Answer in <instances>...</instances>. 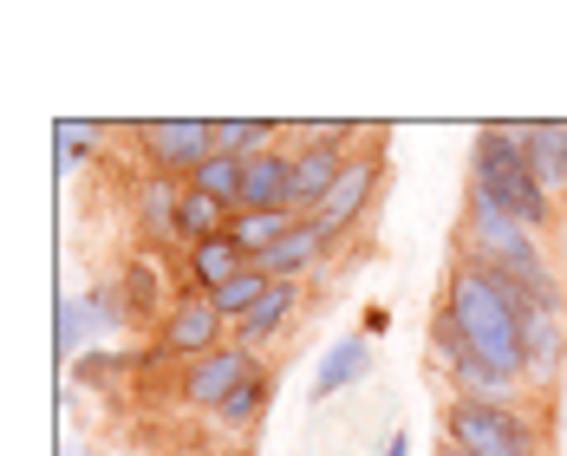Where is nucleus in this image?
Wrapping results in <instances>:
<instances>
[{
  "label": "nucleus",
  "instance_id": "nucleus-1",
  "mask_svg": "<svg viewBox=\"0 0 567 456\" xmlns=\"http://www.w3.org/2000/svg\"><path fill=\"white\" fill-rule=\"evenodd\" d=\"M437 307L456 320V333L476 352V365H483L509 398H522V392H528V359H522V313H528V293H515V287L496 281L489 268H476V261L456 255L451 268H444Z\"/></svg>",
  "mask_w": 567,
  "mask_h": 456
},
{
  "label": "nucleus",
  "instance_id": "nucleus-2",
  "mask_svg": "<svg viewBox=\"0 0 567 456\" xmlns=\"http://www.w3.org/2000/svg\"><path fill=\"white\" fill-rule=\"evenodd\" d=\"M456 255H463V261H476V268H489L496 281H509L515 293H528V300H542V307H561V287H555V268H548V255H542L535 228L509 222L503 209H489V203H483V196H470V189H463Z\"/></svg>",
  "mask_w": 567,
  "mask_h": 456
},
{
  "label": "nucleus",
  "instance_id": "nucleus-3",
  "mask_svg": "<svg viewBox=\"0 0 567 456\" xmlns=\"http://www.w3.org/2000/svg\"><path fill=\"white\" fill-rule=\"evenodd\" d=\"M470 196H483L489 209H503L522 228H555V196L535 183L528 157H522V137L515 124H483L476 144H470Z\"/></svg>",
  "mask_w": 567,
  "mask_h": 456
},
{
  "label": "nucleus",
  "instance_id": "nucleus-4",
  "mask_svg": "<svg viewBox=\"0 0 567 456\" xmlns=\"http://www.w3.org/2000/svg\"><path fill=\"white\" fill-rule=\"evenodd\" d=\"M437 437L463 456H548L535 404L522 398H444L437 404Z\"/></svg>",
  "mask_w": 567,
  "mask_h": 456
},
{
  "label": "nucleus",
  "instance_id": "nucleus-5",
  "mask_svg": "<svg viewBox=\"0 0 567 456\" xmlns=\"http://www.w3.org/2000/svg\"><path fill=\"white\" fill-rule=\"evenodd\" d=\"M131 144L144 151L151 176L189 183L216 157V124H203V117H144V124H131Z\"/></svg>",
  "mask_w": 567,
  "mask_h": 456
},
{
  "label": "nucleus",
  "instance_id": "nucleus-6",
  "mask_svg": "<svg viewBox=\"0 0 567 456\" xmlns=\"http://www.w3.org/2000/svg\"><path fill=\"white\" fill-rule=\"evenodd\" d=\"M385 170H392V157H385V131L372 124V137L352 151V164H346V176L333 183V196L320 203V222L333 228V235H352V228H359L365 216H372V209H379Z\"/></svg>",
  "mask_w": 567,
  "mask_h": 456
},
{
  "label": "nucleus",
  "instance_id": "nucleus-7",
  "mask_svg": "<svg viewBox=\"0 0 567 456\" xmlns=\"http://www.w3.org/2000/svg\"><path fill=\"white\" fill-rule=\"evenodd\" d=\"M223 313H216V300L209 293H176V300H164V320H157V352L164 359H209L223 340Z\"/></svg>",
  "mask_w": 567,
  "mask_h": 456
},
{
  "label": "nucleus",
  "instance_id": "nucleus-8",
  "mask_svg": "<svg viewBox=\"0 0 567 456\" xmlns=\"http://www.w3.org/2000/svg\"><path fill=\"white\" fill-rule=\"evenodd\" d=\"M255 365H261V359H255L241 340L216 345L209 359H196V365L183 372V404H189V411H216V404H223L228 392H235V385L255 372Z\"/></svg>",
  "mask_w": 567,
  "mask_h": 456
},
{
  "label": "nucleus",
  "instance_id": "nucleus-9",
  "mask_svg": "<svg viewBox=\"0 0 567 456\" xmlns=\"http://www.w3.org/2000/svg\"><path fill=\"white\" fill-rule=\"evenodd\" d=\"M522 359H528V385H535V392H548V385L561 379V359H567L561 307L528 300V313H522Z\"/></svg>",
  "mask_w": 567,
  "mask_h": 456
},
{
  "label": "nucleus",
  "instance_id": "nucleus-10",
  "mask_svg": "<svg viewBox=\"0 0 567 456\" xmlns=\"http://www.w3.org/2000/svg\"><path fill=\"white\" fill-rule=\"evenodd\" d=\"M268 209L300 216V203H293V151L287 144L248 157V183H241V203H235V216H268Z\"/></svg>",
  "mask_w": 567,
  "mask_h": 456
},
{
  "label": "nucleus",
  "instance_id": "nucleus-11",
  "mask_svg": "<svg viewBox=\"0 0 567 456\" xmlns=\"http://www.w3.org/2000/svg\"><path fill=\"white\" fill-rule=\"evenodd\" d=\"M333 241H340V235L320 222V216H300L293 235H287L268 261H261V274H268V281H307V274L327 261V248H333Z\"/></svg>",
  "mask_w": 567,
  "mask_h": 456
},
{
  "label": "nucleus",
  "instance_id": "nucleus-12",
  "mask_svg": "<svg viewBox=\"0 0 567 456\" xmlns=\"http://www.w3.org/2000/svg\"><path fill=\"white\" fill-rule=\"evenodd\" d=\"M515 137H522V157H528V170H535V183L561 203L567 196V124H515Z\"/></svg>",
  "mask_w": 567,
  "mask_h": 456
},
{
  "label": "nucleus",
  "instance_id": "nucleus-13",
  "mask_svg": "<svg viewBox=\"0 0 567 456\" xmlns=\"http://www.w3.org/2000/svg\"><path fill=\"white\" fill-rule=\"evenodd\" d=\"M268 398H275V372H268V365H255V372H248V379H241V385L209 411V417H216V431H228V437H255Z\"/></svg>",
  "mask_w": 567,
  "mask_h": 456
},
{
  "label": "nucleus",
  "instance_id": "nucleus-14",
  "mask_svg": "<svg viewBox=\"0 0 567 456\" xmlns=\"http://www.w3.org/2000/svg\"><path fill=\"white\" fill-rule=\"evenodd\" d=\"M183 255H189V281H196V293H223L228 281H241V274L255 268V261L235 248L228 228L223 235H209V241H196V248H183Z\"/></svg>",
  "mask_w": 567,
  "mask_h": 456
},
{
  "label": "nucleus",
  "instance_id": "nucleus-15",
  "mask_svg": "<svg viewBox=\"0 0 567 456\" xmlns=\"http://www.w3.org/2000/svg\"><path fill=\"white\" fill-rule=\"evenodd\" d=\"M365 372H372V340H365V333H346V340L320 359V372H313V404H327L333 392L359 385Z\"/></svg>",
  "mask_w": 567,
  "mask_h": 456
},
{
  "label": "nucleus",
  "instance_id": "nucleus-16",
  "mask_svg": "<svg viewBox=\"0 0 567 456\" xmlns=\"http://www.w3.org/2000/svg\"><path fill=\"white\" fill-rule=\"evenodd\" d=\"M293 222H300L293 209H268V216H228V235H235V248L261 268V261L281 248L287 235H293Z\"/></svg>",
  "mask_w": 567,
  "mask_h": 456
},
{
  "label": "nucleus",
  "instance_id": "nucleus-17",
  "mask_svg": "<svg viewBox=\"0 0 567 456\" xmlns=\"http://www.w3.org/2000/svg\"><path fill=\"white\" fill-rule=\"evenodd\" d=\"M293 307H300V281H275V287H268V300H261L248 320H235V340L248 345V352H255V345H268L287 320H293Z\"/></svg>",
  "mask_w": 567,
  "mask_h": 456
},
{
  "label": "nucleus",
  "instance_id": "nucleus-18",
  "mask_svg": "<svg viewBox=\"0 0 567 456\" xmlns=\"http://www.w3.org/2000/svg\"><path fill=\"white\" fill-rule=\"evenodd\" d=\"M228 216H235V209H223L216 196H203V189H189V183H183V203H176V241H183V248H196V241L223 235Z\"/></svg>",
  "mask_w": 567,
  "mask_h": 456
},
{
  "label": "nucleus",
  "instance_id": "nucleus-19",
  "mask_svg": "<svg viewBox=\"0 0 567 456\" xmlns=\"http://www.w3.org/2000/svg\"><path fill=\"white\" fill-rule=\"evenodd\" d=\"M275 144H287V124H268V117H223L216 124V151H228V157H261Z\"/></svg>",
  "mask_w": 567,
  "mask_h": 456
},
{
  "label": "nucleus",
  "instance_id": "nucleus-20",
  "mask_svg": "<svg viewBox=\"0 0 567 456\" xmlns=\"http://www.w3.org/2000/svg\"><path fill=\"white\" fill-rule=\"evenodd\" d=\"M241 183H248V157H228V151H216L203 170L189 176V189H203V196H216L223 209H235L241 203Z\"/></svg>",
  "mask_w": 567,
  "mask_h": 456
},
{
  "label": "nucleus",
  "instance_id": "nucleus-21",
  "mask_svg": "<svg viewBox=\"0 0 567 456\" xmlns=\"http://www.w3.org/2000/svg\"><path fill=\"white\" fill-rule=\"evenodd\" d=\"M92 327H99V320H92V300H59V359H72Z\"/></svg>",
  "mask_w": 567,
  "mask_h": 456
},
{
  "label": "nucleus",
  "instance_id": "nucleus-22",
  "mask_svg": "<svg viewBox=\"0 0 567 456\" xmlns=\"http://www.w3.org/2000/svg\"><path fill=\"white\" fill-rule=\"evenodd\" d=\"M379 456H411V437H404V431H392V444H385Z\"/></svg>",
  "mask_w": 567,
  "mask_h": 456
},
{
  "label": "nucleus",
  "instance_id": "nucleus-23",
  "mask_svg": "<svg viewBox=\"0 0 567 456\" xmlns=\"http://www.w3.org/2000/svg\"><path fill=\"white\" fill-rule=\"evenodd\" d=\"M437 456H463V450H456V444H444V437H437Z\"/></svg>",
  "mask_w": 567,
  "mask_h": 456
},
{
  "label": "nucleus",
  "instance_id": "nucleus-24",
  "mask_svg": "<svg viewBox=\"0 0 567 456\" xmlns=\"http://www.w3.org/2000/svg\"><path fill=\"white\" fill-rule=\"evenodd\" d=\"M59 456H92V450H79V444H65V450H59Z\"/></svg>",
  "mask_w": 567,
  "mask_h": 456
}]
</instances>
